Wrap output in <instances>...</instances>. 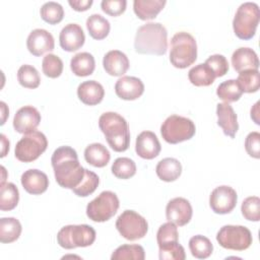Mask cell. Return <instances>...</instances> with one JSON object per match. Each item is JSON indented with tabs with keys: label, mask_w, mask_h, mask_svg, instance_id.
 <instances>
[{
	"label": "cell",
	"mask_w": 260,
	"mask_h": 260,
	"mask_svg": "<svg viewBox=\"0 0 260 260\" xmlns=\"http://www.w3.org/2000/svg\"><path fill=\"white\" fill-rule=\"evenodd\" d=\"M40 13L43 20L49 24H57L63 19L64 9L61 4L54 1H49L43 4Z\"/></svg>",
	"instance_id": "cell-39"
},
{
	"label": "cell",
	"mask_w": 260,
	"mask_h": 260,
	"mask_svg": "<svg viewBox=\"0 0 260 260\" xmlns=\"http://www.w3.org/2000/svg\"><path fill=\"white\" fill-rule=\"evenodd\" d=\"M116 229L126 240L136 241L142 239L146 235L148 223L139 213L127 209L118 216L116 220Z\"/></svg>",
	"instance_id": "cell-11"
},
{
	"label": "cell",
	"mask_w": 260,
	"mask_h": 260,
	"mask_svg": "<svg viewBox=\"0 0 260 260\" xmlns=\"http://www.w3.org/2000/svg\"><path fill=\"white\" fill-rule=\"evenodd\" d=\"M99 184H100L99 176L95 173L85 169V174L82 181L78 186L73 188L72 191L75 195L79 197H86L95 191Z\"/></svg>",
	"instance_id": "cell-36"
},
{
	"label": "cell",
	"mask_w": 260,
	"mask_h": 260,
	"mask_svg": "<svg viewBox=\"0 0 260 260\" xmlns=\"http://www.w3.org/2000/svg\"><path fill=\"white\" fill-rule=\"evenodd\" d=\"M59 42L63 50L67 52L77 51L85 42L83 29L77 23H68L61 29Z\"/></svg>",
	"instance_id": "cell-16"
},
{
	"label": "cell",
	"mask_w": 260,
	"mask_h": 260,
	"mask_svg": "<svg viewBox=\"0 0 260 260\" xmlns=\"http://www.w3.org/2000/svg\"><path fill=\"white\" fill-rule=\"evenodd\" d=\"M188 78L195 86H209L214 82L216 77L208 65L200 63L189 70Z\"/></svg>",
	"instance_id": "cell-28"
},
{
	"label": "cell",
	"mask_w": 260,
	"mask_h": 260,
	"mask_svg": "<svg viewBox=\"0 0 260 260\" xmlns=\"http://www.w3.org/2000/svg\"><path fill=\"white\" fill-rule=\"evenodd\" d=\"M84 158L87 164L95 168H104L108 165L111 154L102 143H91L84 149Z\"/></svg>",
	"instance_id": "cell-27"
},
{
	"label": "cell",
	"mask_w": 260,
	"mask_h": 260,
	"mask_svg": "<svg viewBox=\"0 0 260 260\" xmlns=\"http://www.w3.org/2000/svg\"><path fill=\"white\" fill-rule=\"evenodd\" d=\"M218 244L229 250L244 251L252 244V234L244 225H223L216 235Z\"/></svg>",
	"instance_id": "cell-10"
},
{
	"label": "cell",
	"mask_w": 260,
	"mask_h": 260,
	"mask_svg": "<svg viewBox=\"0 0 260 260\" xmlns=\"http://www.w3.org/2000/svg\"><path fill=\"white\" fill-rule=\"evenodd\" d=\"M19 201V192L13 183H3L0 185V209L9 211L16 207Z\"/></svg>",
	"instance_id": "cell-31"
},
{
	"label": "cell",
	"mask_w": 260,
	"mask_h": 260,
	"mask_svg": "<svg viewBox=\"0 0 260 260\" xmlns=\"http://www.w3.org/2000/svg\"><path fill=\"white\" fill-rule=\"evenodd\" d=\"M95 231L88 224H69L57 234V242L64 249L88 247L95 241Z\"/></svg>",
	"instance_id": "cell-6"
},
{
	"label": "cell",
	"mask_w": 260,
	"mask_h": 260,
	"mask_svg": "<svg viewBox=\"0 0 260 260\" xmlns=\"http://www.w3.org/2000/svg\"><path fill=\"white\" fill-rule=\"evenodd\" d=\"M70 68L76 76H88L93 73L95 68V61L91 54L81 52L75 54L70 60Z\"/></svg>",
	"instance_id": "cell-26"
},
{
	"label": "cell",
	"mask_w": 260,
	"mask_h": 260,
	"mask_svg": "<svg viewBox=\"0 0 260 260\" xmlns=\"http://www.w3.org/2000/svg\"><path fill=\"white\" fill-rule=\"evenodd\" d=\"M243 216L247 220L259 221L260 219V199L257 196L247 197L241 206Z\"/></svg>",
	"instance_id": "cell-42"
},
{
	"label": "cell",
	"mask_w": 260,
	"mask_h": 260,
	"mask_svg": "<svg viewBox=\"0 0 260 260\" xmlns=\"http://www.w3.org/2000/svg\"><path fill=\"white\" fill-rule=\"evenodd\" d=\"M144 91L143 82L134 76H122L115 84L116 94L125 101H134L142 95Z\"/></svg>",
	"instance_id": "cell-17"
},
{
	"label": "cell",
	"mask_w": 260,
	"mask_h": 260,
	"mask_svg": "<svg viewBox=\"0 0 260 260\" xmlns=\"http://www.w3.org/2000/svg\"><path fill=\"white\" fill-rule=\"evenodd\" d=\"M166 3V0H134L133 10L138 18L149 20L156 17L165 7Z\"/></svg>",
	"instance_id": "cell-24"
},
{
	"label": "cell",
	"mask_w": 260,
	"mask_h": 260,
	"mask_svg": "<svg viewBox=\"0 0 260 260\" xmlns=\"http://www.w3.org/2000/svg\"><path fill=\"white\" fill-rule=\"evenodd\" d=\"M155 173L161 181L173 182L181 176L182 165L177 158L166 157L157 162Z\"/></svg>",
	"instance_id": "cell-25"
},
{
	"label": "cell",
	"mask_w": 260,
	"mask_h": 260,
	"mask_svg": "<svg viewBox=\"0 0 260 260\" xmlns=\"http://www.w3.org/2000/svg\"><path fill=\"white\" fill-rule=\"evenodd\" d=\"M238 201L237 192L230 186L222 185L212 190L209 196V205L213 212L226 214L233 211Z\"/></svg>",
	"instance_id": "cell-12"
},
{
	"label": "cell",
	"mask_w": 260,
	"mask_h": 260,
	"mask_svg": "<svg viewBox=\"0 0 260 260\" xmlns=\"http://www.w3.org/2000/svg\"><path fill=\"white\" fill-rule=\"evenodd\" d=\"M259 102H257L254 107L251 109V118L254 120V122L259 125L260 122H259Z\"/></svg>",
	"instance_id": "cell-49"
},
{
	"label": "cell",
	"mask_w": 260,
	"mask_h": 260,
	"mask_svg": "<svg viewBox=\"0 0 260 260\" xmlns=\"http://www.w3.org/2000/svg\"><path fill=\"white\" fill-rule=\"evenodd\" d=\"M99 127L114 151L122 152L128 149L130 131L125 118L115 112H106L99 119Z\"/></svg>",
	"instance_id": "cell-3"
},
{
	"label": "cell",
	"mask_w": 260,
	"mask_h": 260,
	"mask_svg": "<svg viewBox=\"0 0 260 260\" xmlns=\"http://www.w3.org/2000/svg\"><path fill=\"white\" fill-rule=\"evenodd\" d=\"M126 0H103L101 3L102 10L111 16L122 14L126 10Z\"/></svg>",
	"instance_id": "cell-45"
},
{
	"label": "cell",
	"mask_w": 260,
	"mask_h": 260,
	"mask_svg": "<svg viewBox=\"0 0 260 260\" xmlns=\"http://www.w3.org/2000/svg\"><path fill=\"white\" fill-rule=\"evenodd\" d=\"M260 19L259 6L254 2H245L239 6L233 20L235 35L241 40H250L255 34Z\"/></svg>",
	"instance_id": "cell-5"
},
{
	"label": "cell",
	"mask_w": 260,
	"mask_h": 260,
	"mask_svg": "<svg viewBox=\"0 0 260 260\" xmlns=\"http://www.w3.org/2000/svg\"><path fill=\"white\" fill-rule=\"evenodd\" d=\"M112 173L118 179H130L136 174V165L129 157H118L112 165Z\"/></svg>",
	"instance_id": "cell-38"
},
{
	"label": "cell",
	"mask_w": 260,
	"mask_h": 260,
	"mask_svg": "<svg viewBox=\"0 0 260 260\" xmlns=\"http://www.w3.org/2000/svg\"><path fill=\"white\" fill-rule=\"evenodd\" d=\"M1 170H2V174H3L2 180H1V184H3V183H5V174H6V171H5V168H4L3 166L1 167Z\"/></svg>",
	"instance_id": "cell-51"
},
{
	"label": "cell",
	"mask_w": 260,
	"mask_h": 260,
	"mask_svg": "<svg viewBox=\"0 0 260 260\" xmlns=\"http://www.w3.org/2000/svg\"><path fill=\"white\" fill-rule=\"evenodd\" d=\"M103 66L106 72L112 76H122L129 69L128 57L119 50L109 51L103 59Z\"/></svg>",
	"instance_id": "cell-21"
},
{
	"label": "cell",
	"mask_w": 260,
	"mask_h": 260,
	"mask_svg": "<svg viewBox=\"0 0 260 260\" xmlns=\"http://www.w3.org/2000/svg\"><path fill=\"white\" fill-rule=\"evenodd\" d=\"M189 249L195 258L205 259L212 254L213 245L208 238L202 235H196L189 240Z\"/></svg>",
	"instance_id": "cell-32"
},
{
	"label": "cell",
	"mask_w": 260,
	"mask_h": 260,
	"mask_svg": "<svg viewBox=\"0 0 260 260\" xmlns=\"http://www.w3.org/2000/svg\"><path fill=\"white\" fill-rule=\"evenodd\" d=\"M145 252L140 245H122L118 247L112 254V260H123V259H133V260H144Z\"/></svg>",
	"instance_id": "cell-37"
},
{
	"label": "cell",
	"mask_w": 260,
	"mask_h": 260,
	"mask_svg": "<svg viewBox=\"0 0 260 260\" xmlns=\"http://www.w3.org/2000/svg\"><path fill=\"white\" fill-rule=\"evenodd\" d=\"M161 146L157 136L151 131H142L136 138L135 151L144 159H152L160 152Z\"/></svg>",
	"instance_id": "cell-18"
},
{
	"label": "cell",
	"mask_w": 260,
	"mask_h": 260,
	"mask_svg": "<svg viewBox=\"0 0 260 260\" xmlns=\"http://www.w3.org/2000/svg\"><path fill=\"white\" fill-rule=\"evenodd\" d=\"M158 257L160 260H184L186 258L185 250L179 242L167 243L158 246Z\"/></svg>",
	"instance_id": "cell-40"
},
{
	"label": "cell",
	"mask_w": 260,
	"mask_h": 260,
	"mask_svg": "<svg viewBox=\"0 0 260 260\" xmlns=\"http://www.w3.org/2000/svg\"><path fill=\"white\" fill-rule=\"evenodd\" d=\"M134 49L139 54L161 56L168 50V31L159 22H148L138 27Z\"/></svg>",
	"instance_id": "cell-2"
},
{
	"label": "cell",
	"mask_w": 260,
	"mask_h": 260,
	"mask_svg": "<svg viewBox=\"0 0 260 260\" xmlns=\"http://www.w3.org/2000/svg\"><path fill=\"white\" fill-rule=\"evenodd\" d=\"M43 73L50 78H57L63 71V61L54 54H48L43 58Z\"/></svg>",
	"instance_id": "cell-41"
},
{
	"label": "cell",
	"mask_w": 260,
	"mask_h": 260,
	"mask_svg": "<svg viewBox=\"0 0 260 260\" xmlns=\"http://www.w3.org/2000/svg\"><path fill=\"white\" fill-rule=\"evenodd\" d=\"M119 198L112 191H103L86 206V215L95 222L107 221L112 218L119 209Z\"/></svg>",
	"instance_id": "cell-9"
},
{
	"label": "cell",
	"mask_w": 260,
	"mask_h": 260,
	"mask_svg": "<svg viewBox=\"0 0 260 260\" xmlns=\"http://www.w3.org/2000/svg\"><path fill=\"white\" fill-rule=\"evenodd\" d=\"M197 59V44L195 38L186 31L175 34L171 40L170 61L173 66L184 69Z\"/></svg>",
	"instance_id": "cell-4"
},
{
	"label": "cell",
	"mask_w": 260,
	"mask_h": 260,
	"mask_svg": "<svg viewBox=\"0 0 260 260\" xmlns=\"http://www.w3.org/2000/svg\"><path fill=\"white\" fill-rule=\"evenodd\" d=\"M232 65L237 72L248 69L259 68V59L254 50L250 48H239L232 55Z\"/></svg>",
	"instance_id": "cell-23"
},
{
	"label": "cell",
	"mask_w": 260,
	"mask_h": 260,
	"mask_svg": "<svg viewBox=\"0 0 260 260\" xmlns=\"http://www.w3.org/2000/svg\"><path fill=\"white\" fill-rule=\"evenodd\" d=\"M41 122V114L32 106L21 107L13 118V128L21 134H28L37 129Z\"/></svg>",
	"instance_id": "cell-14"
},
{
	"label": "cell",
	"mask_w": 260,
	"mask_h": 260,
	"mask_svg": "<svg viewBox=\"0 0 260 260\" xmlns=\"http://www.w3.org/2000/svg\"><path fill=\"white\" fill-rule=\"evenodd\" d=\"M48 146V140L44 133L40 131H32L24 134L15 145V157L22 162H31L40 157L45 152Z\"/></svg>",
	"instance_id": "cell-8"
},
{
	"label": "cell",
	"mask_w": 260,
	"mask_h": 260,
	"mask_svg": "<svg viewBox=\"0 0 260 260\" xmlns=\"http://www.w3.org/2000/svg\"><path fill=\"white\" fill-rule=\"evenodd\" d=\"M217 125L222 129L224 135L234 138L239 130L238 118L233 107L228 103H219L216 106Z\"/></svg>",
	"instance_id": "cell-20"
},
{
	"label": "cell",
	"mask_w": 260,
	"mask_h": 260,
	"mask_svg": "<svg viewBox=\"0 0 260 260\" xmlns=\"http://www.w3.org/2000/svg\"><path fill=\"white\" fill-rule=\"evenodd\" d=\"M21 230V224L15 217H2L0 219V242L9 244L16 241Z\"/></svg>",
	"instance_id": "cell-29"
},
{
	"label": "cell",
	"mask_w": 260,
	"mask_h": 260,
	"mask_svg": "<svg viewBox=\"0 0 260 260\" xmlns=\"http://www.w3.org/2000/svg\"><path fill=\"white\" fill-rule=\"evenodd\" d=\"M205 64L211 68L215 74V77H221L229 71V62L226 58L220 54L211 55L206 59Z\"/></svg>",
	"instance_id": "cell-44"
},
{
	"label": "cell",
	"mask_w": 260,
	"mask_h": 260,
	"mask_svg": "<svg viewBox=\"0 0 260 260\" xmlns=\"http://www.w3.org/2000/svg\"><path fill=\"white\" fill-rule=\"evenodd\" d=\"M86 28L94 40H104L110 32V22L101 14H91L86 19Z\"/></svg>",
	"instance_id": "cell-30"
},
{
	"label": "cell",
	"mask_w": 260,
	"mask_h": 260,
	"mask_svg": "<svg viewBox=\"0 0 260 260\" xmlns=\"http://www.w3.org/2000/svg\"><path fill=\"white\" fill-rule=\"evenodd\" d=\"M156 241L158 246L167 243L179 242V233L177 225L170 221L161 224L156 233Z\"/></svg>",
	"instance_id": "cell-43"
},
{
	"label": "cell",
	"mask_w": 260,
	"mask_h": 260,
	"mask_svg": "<svg viewBox=\"0 0 260 260\" xmlns=\"http://www.w3.org/2000/svg\"><path fill=\"white\" fill-rule=\"evenodd\" d=\"M0 107H1V125H3L4 123H5V121H6V118H7V116L9 115L8 113H9V110H8V108H7V106H6V104L4 103V102H1L0 103Z\"/></svg>",
	"instance_id": "cell-50"
},
{
	"label": "cell",
	"mask_w": 260,
	"mask_h": 260,
	"mask_svg": "<svg viewBox=\"0 0 260 260\" xmlns=\"http://www.w3.org/2000/svg\"><path fill=\"white\" fill-rule=\"evenodd\" d=\"M26 47L30 54L36 57H40L45 53L54 50V38L48 30L43 28H36L28 35L26 40Z\"/></svg>",
	"instance_id": "cell-15"
},
{
	"label": "cell",
	"mask_w": 260,
	"mask_h": 260,
	"mask_svg": "<svg viewBox=\"0 0 260 260\" xmlns=\"http://www.w3.org/2000/svg\"><path fill=\"white\" fill-rule=\"evenodd\" d=\"M216 94L220 100L229 104L239 101L243 94V90L236 79H229L217 86Z\"/></svg>",
	"instance_id": "cell-33"
},
{
	"label": "cell",
	"mask_w": 260,
	"mask_h": 260,
	"mask_svg": "<svg viewBox=\"0 0 260 260\" xmlns=\"http://www.w3.org/2000/svg\"><path fill=\"white\" fill-rule=\"evenodd\" d=\"M1 137V157H4L7 153V151H9V141L8 139L6 138V136L4 134H1L0 135Z\"/></svg>",
	"instance_id": "cell-48"
},
{
	"label": "cell",
	"mask_w": 260,
	"mask_h": 260,
	"mask_svg": "<svg viewBox=\"0 0 260 260\" xmlns=\"http://www.w3.org/2000/svg\"><path fill=\"white\" fill-rule=\"evenodd\" d=\"M23 189L32 195H40L49 187V179L47 175L37 169H29L25 171L20 178Z\"/></svg>",
	"instance_id": "cell-19"
},
{
	"label": "cell",
	"mask_w": 260,
	"mask_h": 260,
	"mask_svg": "<svg viewBox=\"0 0 260 260\" xmlns=\"http://www.w3.org/2000/svg\"><path fill=\"white\" fill-rule=\"evenodd\" d=\"M105 95L103 85L95 80H87L80 83L77 87L78 99L87 106H95L100 104Z\"/></svg>",
	"instance_id": "cell-22"
},
{
	"label": "cell",
	"mask_w": 260,
	"mask_h": 260,
	"mask_svg": "<svg viewBox=\"0 0 260 260\" xmlns=\"http://www.w3.org/2000/svg\"><path fill=\"white\" fill-rule=\"evenodd\" d=\"M68 3L76 11H85L92 5V0H69Z\"/></svg>",
	"instance_id": "cell-47"
},
{
	"label": "cell",
	"mask_w": 260,
	"mask_h": 260,
	"mask_svg": "<svg viewBox=\"0 0 260 260\" xmlns=\"http://www.w3.org/2000/svg\"><path fill=\"white\" fill-rule=\"evenodd\" d=\"M193 209L190 202L183 197H176L170 200L166 207V216L168 221L177 226L187 224L192 217Z\"/></svg>",
	"instance_id": "cell-13"
},
{
	"label": "cell",
	"mask_w": 260,
	"mask_h": 260,
	"mask_svg": "<svg viewBox=\"0 0 260 260\" xmlns=\"http://www.w3.org/2000/svg\"><path fill=\"white\" fill-rule=\"evenodd\" d=\"M17 80L25 88H37L41 83L38 70L31 65H21L17 71Z\"/></svg>",
	"instance_id": "cell-35"
},
{
	"label": "cell",
	"mask_w": 260,
	"mask_h": 260,
	"mask_svg": "<svg viewBox=\"0 0 260 260\" xmlns=\"http://www.w3.org/2000/svg\"><path fill=\"white\" fill-rule=\"evenodd\" d=\"M196 132L193 121L189 118L171 115L161 124L160 133L165 141L170 144H177L191 139Z\"/></svg>",
	"instance_id": "cell-7"
},
{
	"label": "cell",
	"mask_w": 260,
	"mask_h": 260,
	"mask_svg": "<svg viewBox=\"0 0 260 260\" xmlns=\"http://www.w3.org/2000/svg\"><path fill=\"white\" fill-rule=\"evenodd\" d=\"M243 92H256L260 85V73L256 69H248L239 72L236 79Z\"/></svg>",
	"instance_id": "cell-34"
},
{
	"label": "cell",
	"mask_w": 260,
	"mask_h": 260,
	"mask_svg": "<svg viewBox=\"0 0 260 260\" xmlns=\"http://www.w3.org/2000/svg\"><path fill=\"white\" fill-rule=\"evenodd\" d=\"M245 149L247 153L254 157H260V133L253 131L249 133L245 139Z\"/></svg>",
	"instance_id": "cell-46"
},
{
	"label": "cell",
	"mask_w": 260,
	"mask_h": 260,
	"mask_svg": "<svg viewBox=\"0 0 260 260\" xmlns=\"http://www.w3.org/2000/svg\"><path fill=\"white\" fill-rule=\"evenodd\" d=\"M51 162L59 186L72 190L82 181L85 169L80 166L77 152L72 147H58L52 154Z\"/></svg>",
	"instance_id": "cell-1"
}]
</instances>
